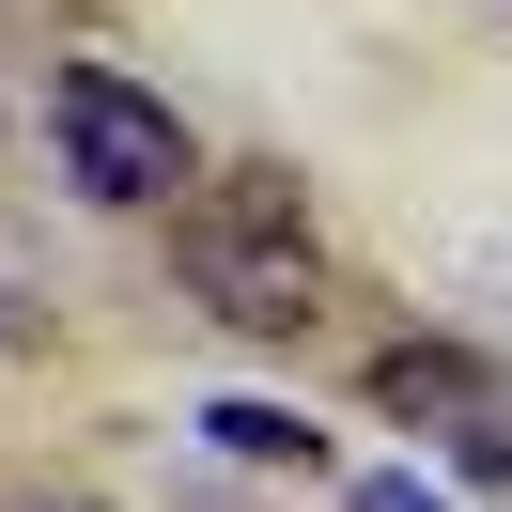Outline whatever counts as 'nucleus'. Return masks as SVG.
<instances>
[{
	"label": "nucleus",
	"instance_id": "nucleus-1",
	"mask_svg": "<svg viewBox=\"0 0 512 512\" xmlns=\"http://www.w3.org/2000/svg\"><path fill=\"white\" fill-rule=\"evenodd\" d=\"M171 280H187L218 326H249V342H295V326H311V295H326V249H311L295 171H218V187H187Z\"/></svg>",
	"mask_w": 512,
	"mask_h": 512
},
{
	"label": "nucleus",
	"instance_id": "nucleus-2",
	"mask_svg": "<svg viewBox=\"0 0 512 512\" xmlns=\"http://www.w3.org/2000/svg\"><path fill=\"white\" fill-rule=\"evenodd\" d=\"M47 156H63L78 202H125V218H156V202L202 187V140L171 94H140L125 63H63L47 78Z\"/></svg>",
	"mask_w": 512,
	"mask_h": 512
},
{
	"label": "nucleus",
	"instance_id": "nucleus-3",
	"mask_svg": "<svg viewBox=\"0 0 512 512\" xmlns=\"http://www.w3.org/2000/svg\"><path fill=\"white\" fill-rule=\"evenodd\" d=\"M435 450H450V466H466V481H481V497H512V388H497V373H481V388H466V404H450V419H435Z\"/></svg>",
	"mask_w": 512,
	"mask_h": 512
},
{
	"label": "nucleus",
	"instance_id": "nucleus-4",
	"mask_svg": "<svg viewBox=\"0 0 512 512\" xmlns=\"http://www.w3.org/2000/svg\"><path fill=\"white\" fill-rule=\"evenodd\" d=\"M202 435H218L233 466H326V435H311V419H280V404H202Z\"/></svg>",
	"mask_w": 512,
	"mask_h": 512
},
{
	"label": "nucleus",
	"instance_id": "nucleus-5",
	"mask_svg": "<svg viewBox=\"0 0 512 512\" xmlns=\"http://www.w3.org/2000/svg\"><path fill=\"white\" fill-rule=\"evenodd\" d=\"M0 357H16V295H0Z\"/></svg>",
	"mask_w": 512,
	"mask_h": 512
}]
</instances>
